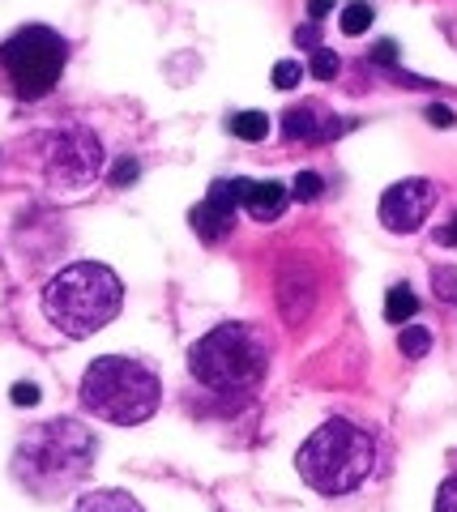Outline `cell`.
Masks as SVG:
<instances>
[{
  "instance_id": "obj_12",
  "label": "cell",
  "mask_w": 457,
  "mask_h": 512,
  "mask_svg": "<svg viewBox=\"0 0 457 512\" xmlns=\"http://www.w3.org/2000/svg\"><path fill=\"white\" fill-rule=\"evenodd\" d=\"M73 512H146L129 491H120V487H103V491H90L82 495V500L73 504Z\"/></svg>"
},
{
  "instance_id": "obj_4",
  "label": "cell",
  "mask_w": 457,
  "mask_h": 512,
  "mask_svg": "<svg viewBox=\"0 0 457 512\" xmlns=\"http://www.w3.org/2000/svg\"><path fill=\"white\" fill-rule=\"evenodd\" d=\"M94 461V436L73 423V419H52L39 423L35 431H26L18 453H13V474L22 478L30 491H65L77 478H86Z\"/></svg>"
},
{
  "instance_id": "obj_24",
  "label": "cell",
  "mask_w": 457,
  "mask_h": 512,
  "mask_svg": "<svg viewBox=\"0 0 457 512\" xmlns=\"http://www.w3.org/2000/svg\"><path fill=\"white\" fill-rule=\"evenodd\" d=\"M13 402H18V406H35L39 402V384H13Z\"/></svg>"
},
{
  "instance_id": "obj_21",
  "label": "cell",
  "mask_w": 457,
  "mask_h": 512,
  "mask_svg": "<svg viewBox=\"0 0 457 512\" xmlns=\"http://www.w3.org/2000/svg\"><path fill=\"white\" fill-rule=\"evenodd\" d=\"M141 175V167H137V158H120V163L112 167V188H129L133 180Z\"/></svg>"
},
{
  "instance_id": "obj_7",
  "label": "cell",
  "mask_w": 457,
  "mask_h": 512,
  "mask_svg": "<svg viewBox=\"0 0 457 512\" xmlns=\"http://www.w3.org/2000/svg\"><path fill=\"white\" fill-rule=\"evenodd\" d=\"M43 171H47V184H52L60 197L69 192H86L103 171V146L99 137L82 124H69L52 133L47 141V158H43Z\"/></svg>"
},
{
  "instance_id": "obj_9",
  "label": "cell",
  "mask_w": 457,
  "mask_h": 512,
  "mask_svg": "<svg viewBox=\"0 0 457 512\" xmlns=\"http://www.w3.org/2000/svg\"><path fill=\"white\" fill-rule=\"evenodd\" d=\"M235 210H240V197H235V180H214L210 192H206V201L193 205V231L206 239V244H218L227 231H231V218Z\"/></svg>"
},
{
  "instance_id": "obj_5",
  "label": "cell",
  "mask_w": 457,
  "mask_h": 512,
  "mask_svg": "<svg viewBox=\"0 0 457 512\" xmlns=\"http://www.w3.org/2000/svg\"><path fill=\"white\" fill-rule=\"evenodd\" d=\"M265 367H270V350H265L261 333L240 320L210 329L188 350V372L210 393H248L265 376Z\"/></svg>"
},
{
  "instance_id": "obj_23",
  "label": "cell",
  "mask_w": 457,
  "mask_h": 512,
  "mask_svg": "<svg viewBox=\"0 0 457 512\" xmlns=\"http://www.w3.org/2000/svg\"><path fill=\"white\" fill-rule=\"evenodd\" d=\"M436 512H457V478H449V483L436 491Z\"/></svg>"
},
{
  "instance_id": "obj_18",
  "label": "cell",
  "mask_w": 457,
  "mask_h": 512,
  "mask_svg": "<svg viewBox=\"0 0 457 512\" xmlns=\"http://www.w3.org/2000/svg\"><path fill=\"white\" fill-rule=\"evenodd\" d=\"M432 286H436L440 303H457V269H449V265L432 269Z\"/></svg>"
},
{
  "instance_id": "obj_28",
  "label": "cell",
  "mask_w": 457,
  "mask_h": 512,
  "mask_svg": "<svg viewBox=\"0 0 457 512\" xmlns=\"http://www.w3.org/2000/svg\"><path fill=\"white\" fill-rule=\"evenodd\" d=\"M329 9H334V0H308V18H312V22H321Z\"/></svg>"
},
{
  "instance_id": "obj_11",
  "label": "cell",
  "mask_w": 457,
  "mask_h": 512,
  "mask_svg": "<svg viewBox=\"0 0 457 512\" xmlns=\"http://www.w3.org/2000/svg\"><path fill=\"white\" fill-rule=\"evenodd\" d=\"M235 197H240V210L257 222H274L287 210V184L278 180H235Z\"/></svg>"
},
{
  "instance_id": "obj_27",
  "label": "cell",
  "mask_w": 457,
  "mask_h": 512,
  "mask_svg": "<svg viewBox=\"0 0 457 512\" xmlns=\"http://www.w3.org/2000/svg\"><path fill=\"white\" fill-rule=\"evenodd\" d=\"M436 244H440V248H453V244H457V218L449 222V227L436 231Z\"/></svg>"
},
{
  "instance_id": "obj_19",
  "label": "cell",
  "mask_w": 457,
  "mask_h": 512,
  "mask_svg": "<svg viewBox=\"0 0 457 512\" xmlns=\"http://www.w3.org/2000/svg\"><path fill=\"white\" fill-rule=\"evenodd\" d=\"M321 188H325V180H321L317 171H299V175H295V188H291V192H295L299 201H317V197H321Z\"/></svg>"
},
{
  "instance_id": "obj_6",
  "label": "cell",
  "mask_w": 457,
  "mask_h": 512,
  "mask_svg": "<svg viewBox=\"0 0 457 512\" xmlns=\"http://www.w3.org/2000/svg\"><path fill=\"white\" fill-rule=\"evenodd\" d=\"M69 47L52 26H22L0 43V69L18 99H47L65 73Z\"/></svg>"
},
{
  "instance_id": "obj_8",
  "label": "cell",
  "mask_w": 457,
  "mask_h": 512,
  "mask_svg": "<svg viewBox=\"0 0 457 512\" xmlns=\"http://www.w3.org/2000/svg\"><path fill=\"white\" fill-rule=\"evenodd\" d=\"M432 205H436L432 180H398V184H389L381 197V222L398 235H411L428 222Z\"/></svg>"
},
{
  "instance_id": "obj_22",
  "label": "cell",
  "mask_w": 457,
  "mask_h": 512,
  "mask_svg": "<svg viewBox=\"0 0 457 512\" xmlns=\"http://www.w3.org/2000/svg\"><path fill=\"white\" fill-rule=\"evenodd\" d=\"M423 116H428V124H432V128H453V124H457L453 107H445V103H432L428 111H423Z\"/></svg>"
},
{
  "instance_id": "obj_13",
  "label": "cell",
  "mask_w": 457,
  "mask_h": 512,
  "mask_svg": "<svg viewBox=\"0 0 457 512\" xmlns=\"http://www.w3.org/2000/svg\"><path fill=\"white\" fill-rule=\"evenodd\" d=\"M419 312V299H415V291L411 286H393L389 291V299H385V316H389V325H406Z\"/></svg>"
},
{
  "instance_id": "obj_1",
  "label": "cell",
  "mask_w": 457,
  "mask_h": 512,
  "mask_svg": "<svg viewBox=\"0 0 457 512\" xmlns=\"http://www.w3.org/2000/svg\"><path fill=\"white\" fill-rule=\"evenodd\" d=\"M124 308V286L107 265L77 261L43 286V312L65 338H90Z\"/></svg>"
},
{
  "instance_id": "obj_3",
  "label": "cell",
  "mask_w": 457,
  "mask_h": 512,
  "mask_svg": "<svg viewBox=\"0 0 457 512\" xmlns=\"http://www.w3.org/2000/svg\"><path fill=\"white\" fill-rule=\"evenodd\" d=\"M376 466V444L364 427L329 419L299 444L295 470L317 495H351Z\"/></svg>"
},
{
  "instance_id": "obj_14",
  "label": "cell",
  "mask_w": 457,
  "mask_h": 512,
  "mask_svg": "<svg viewBox=\"0 0 457 512\" xmlns=\"http://www.w3.org/2000/svg\"><path fill=\"white\" fill-rule=\"evenodd\" d=\"M231 133L240 141H265L270 116H265V111H240V116H231Z\"/></svg>"
},
{
  "instance_id": "obj_25",
  "label": "cell",
  "mask_w": 457,
  "mask_h": 512,
  "mask_svg": "<svg viewBox=\"0 0 457 512\" xmlns=\"http://www.w3.org/2000/svg\"><path fill=\"white\" fill-rule=\"evenodd\" d=\"M372 60H376V64H393V60H398V43H393V39H381V43L372 47Z\"/></svg>"
},
{
  "instance_id": "obj_15",
  "label": "cell",
  "mask_w": 457,
  "mask_h": 512,
  "mask_svg": "<svg viewBox=\"0 0 457 512\" xmlns=\"http://www.w3.org/2000/svg\"><path fill=\"white\" fill-rule=\"evenodd\" d=\"M398 350H402L406 359H423L432 350V333L423 329V325H406L402 338H398Z\"/></svg>"
},
{
  "instance_id": "obj_2",
  "label": "cell",
  "mask_w": 457,
  "mask_h": 512,
  "mask_svg": "<svg viewBox=\"0 0 457 512\" xmlns=\"http://www.w3.org/2000/svg\"><path fill=\"white\" fill-rule=\"evenodd\" d=\"M163 402L159 372L129 355H103L86 367L82 376V406L94 419L112 427H137L146 423Z\"/></svg>"
},
{
  "instance_id": "obj_20",
  "label": "cell",
  "mask_w": 457,
  "mask_h": 512,
  "mask_svg": "<svg viewBox=\"0 0 457 512\" xmlns=\"http://www.w3.org/2000/svg\"><path fill=\"white\" fill-rule=\"evenodd\" d=\"M299 77H304V69H299L295 60H278V64H274V73H270V82H274L278 90H295V86H299Z\"/></svg>"
},
{
  "instance_id": "obj_17",
  "label": "cell",
  "mask_w": 457,
  "mask_h": 512,
  "mask_svg": "<svg viewBox=\"0 0 457 512\" xmlns=\"http://www.w3.org/2000/svg\"><path fill=\"white\" fill-rule=\"evenodd\" d=\"M308 69H312V77H317V82H334V77L342 73V60H338V52H329V47H317Z\"/></svg>"
},
{
  "instance_id": "obj_26",
  "label": "cell",
  "mask_w": 457,
  "mask_h": 512,
  "mask_svg": "<svg viewBox=\"0 0 457 512\" xmlns=\"http://www.w3.org/2000/svg\"><path fill=\"white\" fill-rule=\"evenodd\" d=\"M295 43H299V47H312V52H317V47H321L317 26H299V30H295Z\"/></svg>"
},
{
  "instance_id": "obj_16",
  "label": "cell",
  "mask_w": 457,
  "mask_h": 512,
  "mask_svg": "<svg viewBox=\"0 0 457 512\" xmlns=\"http://www.w3.org/2000/svg\"><path fill=\"white\" fill-rule=\"evenodd\" d=\"M368 26H372V5L368 0H351L342 9V35H364Z\"/></svg>"
},
{
  "instance_id": "obj_10",
  "label": "cell",
  "mask_w": 457,
  "mask_h": 512,
  "mask_svg": "<svg viewBox=\"0 0 457 512\" xmlns=\"http://www.w3.org/2000/svg\"><path fill=\"white\" fill-rule=\"evenodd\" d=\"M342 128L346 124L338 116H329V111H321L317 103H299L282 116V137L287 141H334Z\"/></svg>"
}]
</instances>
